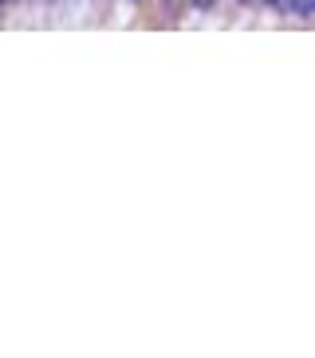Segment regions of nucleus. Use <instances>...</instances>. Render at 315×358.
<instances>
[{
    "instance_id": "1",
    "label": "nucleus",
    "mask_w": 315,
    "mask_h": 358,
    "mask_svg": "<svg viewBox=\"0 0 315 358\" xmlns=\"http://www.w3.org/2000/svg\"><path fill=\"white\" fill-rule=\"evenodd\" d=\"M288 12L300 16V20H312V16H315V0H288Z\"/></svg>"
},
{
    "instance_id": "2",
    "label": "nucleus",
    "mask_w": 315,
    "mask_h": 358,
    "mask_svg": "<svg viewBox=\"0 0 315 358\" xmlns=\"http://www.w3.org/2000/svg\"><path fill=\"white\" fill-rule=\"evenodd\" d=\"M217 4H221V0H190V8H193V12H213Z\"/></svg>"
},
{
    "instance_id": "3",
    "label": "nucleus",
    "mask_w": 315,
    "mask_h": 358,
    "mask_svg": "<svg viewBox=\"0 0 315 358\" xmlns=\"http://www.w3.org/2000/svg\"><path fill=\"white\" fill-rule=\"evenodd\" d=\"M261 4H268V8H280V12H288V0H261Z\"/></svg>"
},
{
    "instance_id": "4",
    "label": "nucleus",
    "mask_w": 315,
    "mask_h": 358,
    "mask_svg": "<svg viewBox=\"0 0 315 358\" xmlns=\"http://www.w3.org/2000/svg\"><path fill=\"white\" fill-rule=\"evenodd\" d=\"M233 4H252V0H233Z\"/></svg>"
},
{
    "instance_id": "5",
    "label": "nucleus",
    "mask_w": 315,
    "mask_h": 358,
    "mask_svg": "<svg viewBox=\"0 0 315 358\" xmlns=\"http://www.w3.org/2000/svg\"><path fill=\"white\" fill-rule=\"evenodd\" d=\"M4 4H12V0H0V8H4Z\"/></svg>"
}]
</instances>
